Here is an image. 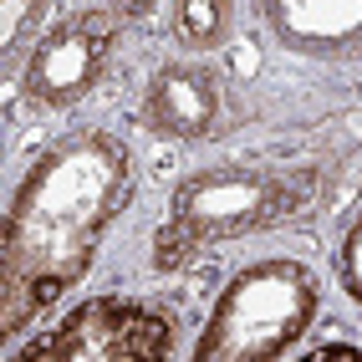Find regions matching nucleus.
<instances>
[{
  "mask_svg": "<svg viewBox=\"0 0 362 362\" xmlns=\"http://www.w3.org/2000/svg\"><path fill=\"white\" fill-rule=\"evenodd\" d=\"M168 352V322L138 301H87L52 337L26 347V362H143Z\"/></svg>",
  "mask_w": 362,
  "mask_h": 362,
  "instance_id": "obj_3",
  "label": "nucleus"
},
{
  "mask_svg": "<svg viewBox=\"0 0 362 362\" xmlns=\"http://www.w3.org/2000/svg\"><path fill=\"white\" fill-rule=\"evenodd\" d=\"M225 0H179V31L189 46H214L225 36Z\"/></svg>",
  "mask_w": 362,
  "mask_h": 362,
  "instance_id": "obj_7",
  "label": "nucleus"
},
{
  "mask_svg": "<svg viewBox=\"0 0 362 362\" xmlns=\"http://www.w3.org/2000/svg\"><path fill=\"white\" fill-rule=\"evenodd\" d=\"M352 281H357L352 291H357V301H362V225L352 230Z\"/></svg>",
  "mask_w": 362,
  "mask_h": 362,
  "instance_id": "obj_8",
  "label": "nucleus"
},
{
  "mask_svg": "<svg viewBox=\"0 0 362 362\" xmlns=\"http://www.w3.org/2000/svg\"><path fill=\"white\" fill-rule=\"evenodd\" d=\"M153 0H112V16H143Z\"/></svg>",
  "mask_w": 362,
  "mask_h": 362,
  "instance_id": "obj_9",
  "label": "nucleus"
},
{
  "mask_svg": "<svg viewBox=\"0 0 362 362\" xmlns=\"http://www.w3.org/2000/svg\"><path fill=\"white\" fill-rule=\"evenodd\" d=\"M317 357H362V352H357V347H342V342H332V347H322Z\"/></svg>",
  "mask_w": 362,
  "mask_h": 362,
  "instance_id": "obj_10",
  "label": "nucleus"
},
{
  "mask_svg": "<svg viewBox=\"0 0 362 362\" xmlns=\"http://www.w3.org/2000/svg\"><path fill=\"white\" fill-rule=\"evenodd\" d=\"M281 184H265L255 174H225V179H204V184H189L179 204H174V220L163 225L158 235V265H179L194 245L214 235H235L245 225H260L281 209Z\"/></svg>",
  "mask_w": 362,
  "mask_h": 362,
  "instance_id": "obj_4",
  "label": "nucleus"
},
{
  "mask_svg": "<svg viewBox=\"0 0 362 362\" xmlns=\"http://www.w3.org/2000/svg\"><path fill=\"white\" fill-rule=\"evenodd\" d=\"M143 123L158 133H179V138L214 133V123H220V82L209 71H184V66L163 71L143 98Z\"/></svg>",
  "mask_w": 362,
  "mask_h": 362,
  "instance_id": "obj_6",
  "label": "nucleus"
},
{
  "mask_svg": "<svg viewBox=\"0 0 362 362\" xmlns=\"http://www.w3.org/2000/svg\"><path fill=\"white\" fill-rule=\"evenodd\" d=\"M107 46H112V16L92 11V16L66 21V26H57L36 46V57L26 66V92L36 103H46V107L77 103L92 87V77L103 71Z\"/></svg>",
  "mask_w": 362,
  "mask_h": 362,
  "instance_id": "obj_5",
  "label": "nucleus"
},
{
  "mask_svg": "<svg viewBox=\"0 0 362 362\" xmlns=\"http://www.w3.org/2000/svg\"><path fill=\"white\" fill-rule=\"evenodd\" d=\"M123 194L128 158L107 138L66 143L21 184L0 255V327L21 332L87 271Z\"/></svg>",
  "mask_w": 362,
  "mask_h": 362,
  "instance_id": "obj_1",
  "label": "nucleus"
},
{
  "mask_svg": "<svg viewBox=\"0 0 362 362\" xmlns=\"http://www.w3.org/2000/svg\"><path fill=\"white\" fill-rule=\"evenodd\" d=\"M317 311V286L301 265H255L245 271L225 301L214 306V322L199 342V362H265L281 357L301 337Z\"/></svg>",
  "mask_w": 362,
  "mask_h": 362,
  "instance_id": "obj_2",
  "label": "nucleus"
}]
</instances>
